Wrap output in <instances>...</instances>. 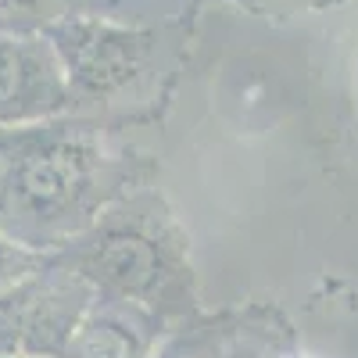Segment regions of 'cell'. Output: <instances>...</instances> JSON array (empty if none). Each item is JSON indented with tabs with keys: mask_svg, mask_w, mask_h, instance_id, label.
Masks as SVG:
<instances>
[{
	"mask_svg": "<svg viewBox=\"0 0 358 358\" xmlns=\"http://www.w3.org/2000/svg\"><path fill=\"white\" fill-rule=\"evenodd\" d=\"M136 158L97 115L0 129V233L36 255H62L111 204L147 187Z\"/></svg>",
	"mask_w": 358,
	"mask_h": 358,
	"instance_id": "cell-1",
	"label": "cell"
},
{
	"mask_svg": "<svg viewBox=\"0 0 358 358\" xmlns=\"http://www.w3.org/2000/svg\"><path fill=\"white\" fill-rule=\"evenodd\" d=\"M187 244V233L179 229L165 201L143 187L111 204L72 248L62 251V262L101 297L147 308L165 322L194 308Z\"/></svg>",
	"mask_w": 358,
	"mask_h": 358,
	"instance_id": "cell-2",
	"label": "cell"
},
{
	"mask_svg": "<svg viewBox=\"0 0 358 358\" xmlns=\"http://www.w3.org/2000/svg\"><path fill=\"white\" fill-rule=\"evenodd\" d=\"M40 33L50 40L65 69L72 115L101 111L126 101L155 69L162 40L158 29L90 11H65Z\"/></svg>",
	"mask_w": 358,
	"mask_h": 358,
	"instance_id": "cell-3",
	"label": "cell"
},
{
	"mask_svg": "<svg viewBox=\"0 0 358 358\" xmlns=\"http://www.w3.org/2000/svg\"><path fill=\"white\" fill-rule=\"evenodd\" d=\"M97 290L54 255L0 294V355L62 358Z\"/></svg>",
	"mask_w": 358,
	"mask_h": 358,
	"instance_id": "cell-4",
	"label": "cell"
},
{
	"mask_svg": "<svg viewBox=\"0 0 358 358\" xmlns=\"http://www.w3.org/2000/svg\"><path fill=\"white\" fill-rule=\"evenodd\" d=\"M72 115L65 69L43 33L0 29V129Z\"/></svg>",
	"mask_w": 358,
	"mask_h": 358,
	"instance_id": "cell-5",
	"label": "cell"
},
{
	"mask_svg": "<svg viewBox=\"0 0 358 358\" xmlns=\"http://www.w3.org/2000/svg\"><path fill=\"white\" fill-rule=\"evenodd\" d=\"M158 330L162 319L147 308L97 294L62 358H151Z\"/></svg>",
	"mask_w": 358,
	"mask_h": 358,
	"instance_id": "cell-6",
	"label": "cell"
},
{
	"mask_svg": "<svg viewBox=\"0 0 358 358\" xmlns=\"http://www.w3.org/2000/svg\"><path fill=\"white\" fill-rule=\"evenodd\" d=\"M62 15V0H0V29H11V33H40Z\"/></svg>",
	"mask_w": 358,
	"mask_h": 358,
	"instance_id": "cell-7",
	"label": "cell"
},
{
	"mask_svg": "<svg viewBox=\"0 0 358 358\" xmlns=\"http://www.w3.org/2000/svg\"><path fill=\"white\" fill-rule=\"evenodd\" d=\"M50 258L54 255H36V251L15 244L8 233H0V294H4L8 287H15L18 280L33 276L36 268H43Z\"/></svg>",
	"mask_w": 358,
	"mask_h": 358,
	"instance_id": "cell-8",
	"label": "cell"
},
{
	"mask_svg": "<svg viewBox=\"0 0 358 358\" xmlns=\"http://www.w3.org/2000/svg\"><path fill=\"white\" fill-rule=\"evenodd\" d=\"M201 330H204V334L172 344L162 358H215V351H219V330H215V322L201 326Z\"/></svg>",
	"mask_w": 358,
	"mask_h": 358,
	"instance_id": "cell-9",
	"label": "cell"
},
{
	"mask_svg": "<svg viewBox=\"0 0 358 358\" xmlns=\"http://www.w3.org/2000/svg\"><path fill=\"white\" fill-rule=\"evenodd\" d=\"M276 358H315V355H305V351H287V355H276Z\"/></svg>",
	"mask_w": 358,
	"mask_h": 358,
	"instance_id": "cell-10",
	"label": "cell"
},
{
	"mask_svg": "<svg viewBox=\"0 0 358 358\" xmlns=\"http://www.w3.org/2000/svg\"><path fill=\"white\" fill-rule=\"evenodd\" d=\"M0 358H15V355H0Z\"/></svg>",
	"mask_w": 358,
	"mask_h": 358,
	"instance_id": "cell-11",
	"label": "cell"
}]
</instances>
